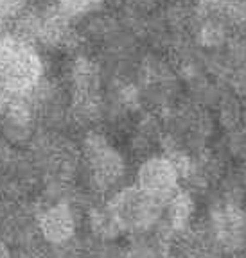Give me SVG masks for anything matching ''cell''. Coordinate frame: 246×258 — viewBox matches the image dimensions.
Returning a JSON list of instances; mask_svg holds the SVG:
<instances>
[{"instance_id":"obj_1","label":"cell","mask_w":246,"mask_h":258,"mask_svg":"<svg viewBox=\"0 0 246 258\" xmlns=\"http://www.w3.org/2000/svg\"><path fill=\"white\" fill-rule=\"evenodd\" d=\"M43 79V64L31 41L18 36L0 38V90L25 97Z\"/></svg>"},{"instance_id":"obj_2","label":"cell","mask_w":246,"mask_h":258,"mask_svg":"<svg viewBox=\"0 0 246 258\" xmlns=\"http://www.w3.org/2000/svg\"><path fill=\"white\" fill-rule=\"evenodd\" d=\"M121 233L144 235L157 230L162 219V203L153 199L142 188L122 186L106 203Z\"/></svg>"},{"instance_id":"obj_3","label":"cell","mask_w":246,"mask_h":258,"mask_svg":"<svg viewBox=\"0 0 246 258\" xmlns=\"http://www.w3.org/2000/svg\"><path fill=\"white\" fill-rule=\"evenodd\" d=\"M83 158L92 183L99 190H110L124 176V160L103 135L90 133L83 142Z\"/></svg>"},{"instance_id":"obj_4","label":"cell","mask_w":246,"mask_h":258,"mask_svg":"<svg viewBox=\"0 0 246 258\" xmlns=\"http://www.w3.org/2000/svg\"><path fill=\"white\" fill-rule=\"evenodd\" d=\"M180 172L169 156H150L138 169L137 186L158 203L169 201L180 192Z\"/></svg>"},{"instance_id":"obj_5","label":"cell","mask_w":246,"mask_h":258,"mask_svg":"<svg viewBox=\"0 0 246 258\" xmlns=\"http://www.w3.org/2000/svg\"><path fill=\"white\" fill-rule=\"evenodd\" d=\"M40 237L48 246L60 247L76 237V212L69 201H53L36 215Z\"/></svg>"},{"instance_id":"obj_6","label":"cell","mask_w":246,"mask_h":258,"mask_svg":"<svg viewBox=\"0 0 246 258\" xmlns=\"http://www.w3.org/2000/svg\"><path fill=\"white\" fill-rule=\"evenodd\" d=\"M27 0H0V16L22 15Z\"/></svg>"},{"instance_id":"obj_7","label":"cell","mask_w":246,"mask_h":258,"mask_svg":"<svg viewBox=\"0 0 246 258\" xmlns=\"http://www.w3.org/2000/svg\"><path fill=\"white\" fill-rule=\"evenodd\" d=\"M0 258H11V254H9V249L8 246H6L4 242L0 240Z\"/></svg>"}]
</instances>
